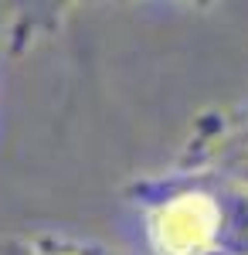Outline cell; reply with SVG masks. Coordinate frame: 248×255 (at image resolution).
<instances>
[{"instance_id": "1", "label": "cell", "mask_w": 248, "mask_h": 255, "mask_svg": "<svg viewBox=\"0 0 248 255\" xmlns=\"http://www.w3.org/2000/svg\"><path fill=\"white\" fill-rule=\"evenodd\" d=\"M153 255H218V197L208 174L160 184L146 211Z\"/></svg>"}, {"instance_id": "2", "label": "cell", "mask_w": 248, "mask_h": 255, "mask_svg": "<svg viewBox=\"0 0 248 255\" xmlns=\"http://www.w3.org/2000/svg\"><path fill=\"white\" fill-rule=\"evenodd\" d=\"M208 177L218 197V255H248V187L218 174Z\"/></svg>"}, {"instance_id": "3", "label": "cell", "mask_w": 248, "mask_h": 255, "mask_svg": "<svg viewBox=\"0 0 248 255\" xmlns=\"http://www.w3.org/2000/svg\"><path fill=\"white\" fill-rule=\"evenodd\" d=\"M204 167H208V174L228 177V180H238L248 187V123H242L238 129H231L211 143Z\"/></svg>"}, {"instance_id": "4", "label": "cell", "mask_w": 248, "mask_h": 255, "mask_svg": "<svg viewBox=\"0 0 248 255\" xmlns=\"http://www.w3.org/2000/svg\"><path fill=\"white\" fill-rule=\"evenodd\" d=\"M20 255H78L72 249H55V245H31V249H24Z\"/></svg>"}, {"instance_id": "5", "label": "cell", "mask_w": 248, "mask_h": 255, "mask_svg": "<svg viewBox=\"0 0 248 255\" xmlns=\"http://www.w3.org/2000/svg\"><path fill=\"white\" fill-rule=\"evenodd\" d=\"M72 0H48V10H58V7H68Z\"/></svg>"}, {"instance_id": "6", "label": "cell", "mask_w": 248, "mask_h": 255, "mask_svg": "<svg viewBox=\"0 0 248 255\" xmlns=\"http://www.w3.org/2000/svg\"><path fill=\"white\" fill-rule=\"evenodd\" d=\"M191 3H204V0H191Z\"/></svg>"}]
</instances>
